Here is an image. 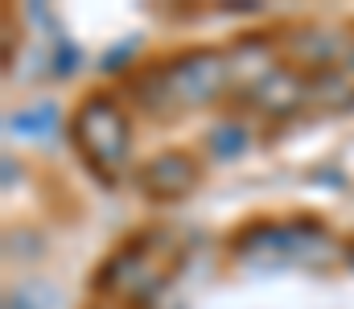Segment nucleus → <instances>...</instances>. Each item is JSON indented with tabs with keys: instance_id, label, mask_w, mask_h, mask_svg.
<instances>
[{
	"instance_id": "f257e3e1",
	"label": "nucleus",
	"mask_w": 354,
	"mask_h": 309,
	"mask_svg": "<svg viewBox=\"0 0 354 309\" xmlns=\"http://www.w3.org/2000/svg\"><path fill=\"white\" fill-rule=\"evenodd\" d=\"M231 83L227 54L214 50H185L169 66H157L136 79V95L149 111H169V107H202L218 100L223 87Z\"/></svg>"
},
{
	"instance_id": "f03ea898",
	"label": "nucleus",
	"mask_w": 354,
	"mask_h": 309,
	"mask_svg": "<svg viewBox=\"0 0 354 309\" xmlns=\"http://www.w3.org/2000/svg\"><path fill=\"white\" fill-rule=\"evenodd\" d=\"M75 144H79V153L87 157V165L95 174L115 178L128 165V149H132L124 111L103 95H91L75 115Z\"/></svg>"
},
{
	"instance_id": "7ed1b4c3",
	"label": "nucleus",
	"mask_w": 354,
	"mask_h": 309,
	"mask_svg": "<svg viewBox=\"0 0 354 309\" xmlns=\"http://www.w3.org/2000/svg\"><path fill=\"white\" fill-rule=\"evenodd\" d=\"M280 54L292 62V66H301V71H334V62H346V54H351V41L338 33V29H326V25H301V29H292V33H284L280 37Z\"/></svg>"
},
{
	"instance_id": "20e7f679",
	"label": "nucleus",
	"mask_w": 354,
	"mask_h": 309,
	"mask_svg": "<svg viewBox=\"0 0 354 309\" xmlns=\"http://www.w3.org/2000/svg\"><path fill=\"white\" fill-rule=\"evenodd\" d=\"M194 186H198V161L185 153H161L140 169V190L157 203L185 198Z\"/></svg>"
},
{
	"instance_id": "39448f33",
	"label": "nucleus",
	"mask_w": 354,
	"mask_h": 309,
	"mask_svg": "<svg viewBox=\"0 0 354 309\" xmlns=\"http://www.w3.org/2000/svg\"><path fill=\"white\" fill-rule=\"evenodd\" d=\"M305 87L309 83L297 71H272L268 79L243 91V100L264 115H288V111H297V103H305Z\"/></svg>"
},
{
	"instance_id": "423d86ee",
	"label": "nucleus",
	"mask_w": 354,
	"mask_h": 309,
	"mask_svg": "<svg viewBox=\"0 0 354 309\" xmlns=\"http://www.w3.org/2000/svg\"><path fill=\"white\" fill-rule=\"evenodd\" d=\"M305 103H326V107H354V75L334 66L309 79L305 87Z\"/></svg>"
},
{
	"instance_id": "0eeeda50",
	"label": "nucleus",
	"mask_w": 354,
	"mask_h": 309,
	"mask_svg": "<svg viewBox=\"0 0 354 309\" xmlns=\"http://www.w3.org/2000/svg\"><path fill=\"white\" fill-rule=\"evenodd\" d=\"M210 149H214L218 157H235L239 149H248V132L235 128V124H223L218 132H210Z\"/></svg>"
},
{
	"instance_id": "6e6552de",
	"label": "nucleus",
	"mask_w": 354,
	"mask_h": 309,
	"mask_svg": "<svg viewBox=\"0 0 354 309\" xmlns=\"http://www.w3.org/2000/svg\"><path fill=\"white\" fill-rule=\"evenodd\" d=\"M342 71H351L354 75V46H351V54H346V62H342Z\"/></svg>"
},
{
	"instance_id": "1a4fd4ad",
	"label": "nucleus",
	"mask_w": 354,
	"mask_h": 309,
	"mask_svg": "<svg viewBox=\"0 0 354 309\" xmlns=\"http://www.w3.org/2000/svg\"><path fill=\"white\" fill-rule=\"evenodd\" d=\"M342 256H346V260L354 264V243H346V247H342Z\"/></svg>"
},
{
	"instance_id": "9d476101",
	"label": "nucleus",
	"mask_w": 354,
	"mask_h": 309,
	"mask_svg": "<svg viewBox=\"0 0 354 309\" xmlns=\"http://www.w3.org/2000/svg\"><path fill=\"white\" fill-rule=\"evenodd\" d=\"M95 309H115V306H95Z\"/></svg>"
}]
</instances>
